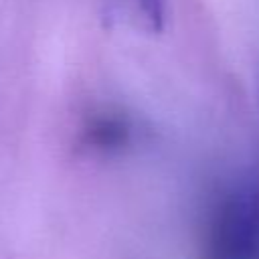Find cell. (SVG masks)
Wrapping results in <instances>:
<instances>
[{
  "instance_id": "3",
  "label": "cell",
  "mask_w": 259,
  "mask_h": 259,
  "mask_svg": "<svg viewBox=\"0 0 259 259\" xmlns=\"http://www.w3.org/2000/svg\"><path fill=\"white\" fill-rule=\"evenodd\" d=\"M257 101H259V79H257Z\"/></svg>"
},
{
  "instance_id": "2",
  "label": "cell",
  "mask_w": 259,
  "mask_h": 259,
  "mask_svg": "<svg viewBox=\"0 0 259 259\" xmlns=\"http://www.w3.org/2000/svg\"><path fill=\"white\" fill-rule=\"evenodd\" d=\"M134 4L150 28L160 30L164 26V0H134Z\"/></svg>"
},
{
  "instance_id": "1",
  "label": "cell",
  "mask_w": 259,
  "mask_h": 259,
  "mask_svg": "<svg viewBox=\"0 0 259 259\" xmlns=\"http://www.w3.org/2000/svg\"><path fill=\"white\" fill-rule=\"evenodd\" d=\"M89 140L93 146L111 148L125 140V127L113 119H99L95 125L89 127Z\"/></svg>"
}]
</instances>
